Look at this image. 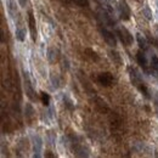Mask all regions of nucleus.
Wrapping results in <instances>:
<instances>
[{
	"label": "nucleus",
	"instance_id": "obj_1",
	"mask_svg": "<svg viewBox=\"0 0 158 158\" xmlns=\"http://www.w3.org/2000/svg\"><path fill=\"white\" fill-rule=\"evenodd\" d=\"M117 35H118L120 41H122L125 46L133 45V43H134V37H133V34H131L125 27H122V28H118V29H117Z\"/></svg>",
	"mask_w": 158,
	"mask_h": 158
},
{
	"label": "nucleus",
	"instance_id": "obj_2",
	"mask_svg": "<svg viewBox=\"0 0 158 158\" xmlns=\"http://www.w3.org/2000/svg\"><path fill=\"white\" fill-rule=\"evenodd\" d=\"M118 11H119V16H120V20L123 21H129L131 17V10H130V6L128 5V2L125 0H120L118 5Z\"/></svg>",
	"mask_w": 158,
	"mask_h": 158
},
{
	"label": "nucleus",
	"instance_id": "obj_3",
	"mask_svg": "<svg viewBox=\"0 0 158 158\" xmlns=\"http://www.w3.org/2000/svg\"><path fill=\"white\" fill-rule=\"evenodd\" d=\"M98 80H99L100 84L102 86H105V88H110V86L114 85V81H116V79H114L113 74L111 72H102V73H100L99 77H98Z\"/></svg>",
	"mask_w": 158,
	"mask_h": 158
},
{
	"label": "nucleus",
	"instance_id": "obj_4",
	"mask_svg": "<svg viewBox=\"0 0 158 158\" xmlns=\"http://www.w3.org/2000/svg\"><path fill=\"white\" fill-rule=\"evenodd\" d=\"M100 32H101V35H102V38L106 41L107 45H110L112 48H114L117 45V38L112 32H110L108 29L102 28V27H100Z\"/></svg>",
	"mask_w": 158,
	"mask_h": 158
},
{
	"label": "nucleus",
	"instance_id": "obj_5",
	"mask_svg": "<svg viewBox=\"0 0 158 158\" xmlns=\"http://www.w3.org/2000/svg\"><path fill=\"white\" fill-rule=\"evenodd\" d=\"M28 26H29V31H31V37L33 41H37L38 38V32H37V21H35V16L33 14V11L31 10L28 12Z\"/></svg>",
	"mask_w": 158,
	"mask_h": 158
},
{
	"label": "nucleus",
	"instance_id": "obj_6",
	"mask_svg": "<svg viewBox=\"0 0 158 158\" xmlns=\"http://www.w3.org/2000/svg\"><path fill=\"white\" fill-rule=\"evenodd\" d=\"M128 72H129V78L130 81L134 86H138L140 83H142V78H141V74L139 73V71L134 67H129L128 68Z\"/></svg>",
	"mask_w": 158,
	"mask_h": 158
},
{
	"label": "nucleus",
	"instance_id": "obj_7",
	"mask_svg": "<svg viewBox=\"0 0 158 158\" xmlns=\"http://www.w3.org/2000/svg\"><path fill=\"white\" fill-rule=\"evenodd\" d=\"M136 60H138V63L140 64V67L145 72H148V61H147V57H146V55H145L142 49H140L136 52Z\"/></svg>",
	"mask_w": 158,
	"mask_h": 158
},
{
	"label": "nucleus",
	"instance_id": "obj_8",
	"mask_svg": "<svg viewBox=\"0 0 158 158\" xmlns=\"http://www.w3.org/2000/svg\"><path fill=\"white\" fill-rule=\"evenodd\" d=\"M24 90H26V94L27 96L31 100H34L35 99V95H34V90H33V86L29 81V79L27 76H24Z\"/></svg>",
	"mask_w": 158,
	"mask_h": 158
},
{
	"label": "nucleus",
	"instance_id": "obj_9",
	"mask_svg": "<svg viewBox=\"0 0 158 158\" xmlns=\"http://www.w3.org/2000/svg\"><path fill=\"white\" fill-rule=\"evenodd\" d=\"M108 55H110L111 60L113 61V63H116L117 66H122L123 60H122V56L119 55V52H117L116 50H110L108 51Z\"/></svg>",
	"mask_w": 158,
	"mask_h": 158
},
{
	"label": "nucleus",
	"instance_id": "obj_10",
	"mask_svg": "<svg viewBox=\"0 0 158 158\" xmlns=\"http://www.w3.org/2000/svg\"><path fill=\"white\" fill-rule=\"evenodd\" d=\"M59 59V50L57 49H54V48H50L48 50V60L51 62V63H55Z\"/></svg>",
	"mask_w": 158,
	"mask_h": 158
},
{
	"label": "nucleus",
	"instance_id": "obj_11",
	"mask_svg": "<svg viewBox=\"0 0 158 158\" xmlns=\"http://www.w3.org/2000/svg\"><path fill=\"white\" fill-rule=\"evenodd\" d=\"M151 71H152V73L155 74V77L158 79V56L156 55H153L152 57H151Z\"/></svg>",
	"mask_w": 158,
	"mask_h": 158
},
{
	"label": "nucleus",
	"instance_id": "obj_12",
	"mask_svg": "<svg viewBox=\"0 0 158 158\" xmlns=\"http://www.w3.org/2000/svg\"><path fill=\"white\" fill-rule=\"evenodd\" d=\"M136 40H138V44H139V46H140V49L146 50V49L148 48L147 40H146V38H145L141 33H138V34H136Z\"/></svg>",
	"mask_w": 158,
	"mask_h": 158
},
{
	"label": "nucleus",
	"instance_id": "obj_13",
	"mask_svg": "<svg viewBox=\"0 0 158 158\" xmlns=\"http://www.w3.org/2000/svg\"><path fill=\"white\" fill-rule=\"evenodd\" d=\"M136 88H138V90L142 94V95H143V96H145V98H146V99H148V100L151 99L150 93H148V89H147V86L145 85V83H143V81H142V83H140Z\"/></svg>",
	"mask_w": 158,
	"mask_h": 158
},
{
	"label": "nucleus",
	"instance_id": "obj_14",
	"mask_svg": "<svg viewBox=\"0 0 158 158\" xmlns=\"http://www.w3.org/2000/svg\"><path fill=\"white\" fill-rule=\"evenodd\" d=\"M85 54H86V56L89 57V59L91 60V61H95V62H98L100 60L99 55H98V52L96 51H94L93 49H90V48H88V49H85Z\"/></svg>",
	"mask_w": 158,
	"mask_h": 158
},
{
	"label": "nucleus",
	"instance_id": "obj_15",
	"mask_svg": "<svg viewBox=\"0 0 158 158\" xmlns=\"http://www.w3.org/2000/svg\"><path fill=\"white\" fill-rule=\"evenodd\" d=\"M15 35H16V39L19 40V41H24L26 40V29H23V28H17L16 31H15Z\"/></svg>",
	"mask_w": 158,
	"mask_h": 158
},
{
	"label": "nucleus",
	"instance_id": "obj_16",
	"mask_svg": "<svg viewBox=\"0 0 158 158\" xmlns=\"http://www.w3.org/2000/svg\"><path fill=\"white\" fill-rule=\"evenodd\" d=\"M24 114H26V117L28 119L33 118L34 117V113H35V111H34V108H33V106L31 105V103H27L26 105V108H24Z\"/></svg>",
	"mask_w": 158,
	"mask_h": 158
},
{
	"label": "nucleus",
	"instance_id": "obj_17",
	"mask_svg": "<svg viewBox=\"0 0 158 158\" xmlns=\"http://www.w3.org/2000/svg\"><path fill=\"white\" fill-rule=\"evenodd\" d=\"M63 103H64V106H66L69 111H73V110H74V103H73V101L69 99L67 95L63 96Z\"/></svg>",
	"mask_w": 158,
	"mask_h": 158
},
{
	"label": "nucleus",
	"instance_id": "obj_18",
	"mask_svg": "<svg viewBox=\"0 0 158 158\" xmlns=\"http://www.w3.org/2000/svg\"><path fill=\"white\" fill-rule=\"evenodd\" d=\"M40 99H41V102H43L44 106H49V105H50V95H49L48 93L43 91V93L40 94Z\"/></svg>",
	"mask_w": 158,
	"mask_h": 158
},
{
	"label": "nucleus",
	"instance_id": "obj_19",
	"mask_svg": "<svg viewBox=\"0 0 158 158\" xmlns=\"http://www.w3.org/2000/svg\"><path fill=\"white\" fill-rule=\"evenodd\" d=\"M73 2L80 7H88L89 6V0H73Z\"/></svg>",
	"mask_w": 158,
	"mask_h": 158
},
{
	"label": "nucleus",
	"instance_id": "obj_20",
	"mask_svg": "<svg viewBox=\"0 0 158 158\" xmlns=\"http://www.w3.org/2000/svg\"><path fill=\"white\" fill-rule=\"evenodd\" d=\"M51 81H52V84H54L55 88H59L60 79H59V77H57V74H52V76H51Z\"/></svg>",
	"mask_w": 158,
	"mask_h": 158
},
{
	"label": "nucleus",
	"instance_id": "obj_21",
	"mask_svg": "<svg viewBox=\"0 0 158 158\" xmlns=\"http://www.w3.org/2000/svg\"><path fill=\"white\" fill-rule=\"evenodd\" d=\"M142 15H145V17H146V19H148V20H151V19H152V14L150 12V10H148L147 7H146L145 10H142Z\"/></svg>",
	"mask_w": 158,
	"mask_h": 158
},
{
	"label": "nucleus",
	"instance_id": "obj_22",
	"mask_svg": "<svg viewBox=\"0 0 158 158\" xmlns=\"http://www.w3.org/2000/svg\"><path fill=\"white\" fill-rule=\"evenodd\" d=\"M45 157H55L54 153H50V151H46L45 152Z\"/></svg>",
	"mask_w": 158,
	"mask_h": 158
},
{
	"label": "nucleus",
	"instance_id": "obj_23",
	"mask_svg": "<svg viewBox=\"0 0 158 158\" xmlns=\"http://www.w3.org/2000/svg\"><path fill=\"white\" fill-rule=\"evenodd\" d=\"M21 4V6H26V4H27V0H19Z\"/></svg>",
	"mask_w": 158,
	"mask_h": 158
},
{
	"label": "nucleus",
	"instance_id": "obj_24",
	"mask_svg": "<svg viewBox=\"0 0 158 158\" xmlns=\"http://www.w3.org/2000/svg\"><path fill=\"white\" fill-rule=\"evenodd\" d=\"M156 45L158 46V38H157V40H156Z\"/></svg>",
	"mask_w": 158,
	"mask_h": 158
}]
</instances>
